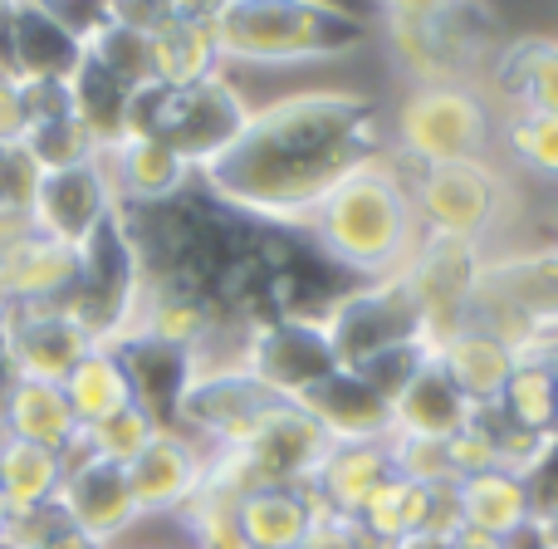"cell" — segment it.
<instances>
[{
	"label": "cell",
	"instance_id": "obj_1",
	"mask_svg": "<svg viewBox=\"0 0 558 549\" xmlns=\"http://www.w3.org/2000/svg\"><path fill=\"white\" fill-rule=\"evenodd\" d=\"M373 157H383L373 98L353 88H299L251 114L241 138L196 172V187L260 226H304L308 212Z\"/></svg>",
	"mask_w": 558,
	"mask_h": 549
},
{
	"label": "cell",
	"instance_id": "obj_2",
	"mask_svg": "<svg viewBox=\"0 0 558 549\" xmlns=\"http://www.w3.org/2000/svg\"><path fill=\"white\" fill-rule=\"evenodd\" d=\"M299 231H308V241L318 246L324 261H333L348 275H363L367 285L402 279L416 246H422L412 187L397 172V163H387V153L363 163L357 172H348L308 212V222Z\"/></svg>",
	"mask_w": 558,
	"mask_h": 549
},
{
	"label": "cell",
	"instance_id": "obj_3",
	"mask_svg": "<svg viewBox=\"0 0 558 549\" xmlns=\"http://www.w3.org/2000/svg\"><path fill=\"white\" fill-rule=\"evenodd\" d=\"M211 29L221 64L235 69L324 64L367 39V20L343 0H231Z\"/></svg>",
	"mask_w": 558,
	"mask_h": 549
},
{
	"label": "cell",
	"instance_id": "obj_4",
	"mask_svg": "<svg viewBox=\"0 0 558 549\" xmlns=\"http://www.w3.org/2000/svg\"><path fill=\"white\" fill-rule=\"evenodd\" d=\"M245 123H251V114H245L241 94L216 74V79L182 84V88H172V84L137 88L133 104H128L123 133L157 138V143H167L177 157H186L202 172L206 163H216L241 138Z\"/></svg>",
	"mask_w": 558,
	"mask_h": 549
},
{
	"label": "cell",
	"instance_id": "obj_5",
	"mask_svg": "<svg viewBox=\"0 0 558 549\" xmlns=\"http://www.w3.org/2000/svg\"><path fill=\"white\" fill-rule=\"evenodd\" d=\"M495 118L471 84H416L392 114L397 157L412 167L471 163L490 153Z\"/></svg>",
	"mask_w": 558,
	"mask_h": 549
},
{
	"label": "cell",
	"instance_id": "obj_6",
	"mask_svg": "<svg viewBox=\"0 0 558 549\" xmlns=\"http://www.w3.org/2000/svg\"><path fill=\"white\" fill-rule=\"evenodd\" d=\"M407 187H412L422 236H451V241L485 246V236L500 226L505 206H510V187H505L500 167L490 157L412 167Z\"/></svg>",
	"mask_w": 558,
	"mask_h": 549
},
{
	"label": "cell",
	"instance_id": "obj_7",
	"mask_svg": "<svg viewBox=\"0 0 558 549\" xmlns=\"http://www.w3.org/2000/svg\"><path fill=\"white\" fill-rule=\"evenodd\" d=\"M318 324H324L338 368H367L383 354L426 344V314L407 279H377V285L333 299V309Z\"/></svg>",
	"mask_w": 558,
	"mask_h": 549
},
{
	"label": "cell",
	"instance_id": "obj_8",
	"mask_svg": "<svg viewBox=\"0 0 558 549\" xmlns=\"http://www.w3.org/2000/svg\"><path fill=\"white\" fill-rule=\"evenodd\" d=\"M0 338H5L10 373L35 383H64L78 358L94 348V334L69 305H5Z\"/></svg>",
	"mask_w": 558,
	"mask_h": 549
},
{
	"label": "cell",
	"instance_id": "obj_9",
	"mask_svg": "<svg viewBox=\"0 0 558 549\" xmlns=\"http://www.w3.org/2000/svg\"><path fill=\"white\" fill-rule=\"evenodd\" d=\"M118 202L113 187H108L98 157L74 167H49L35 182V202H29V226L45 236H54L59 246H74L84 251L108 222H113Z\"/></svg>",
	"mask_w": 558,
	"mask_h": 549
},
{
	"label": "cell",
	"instance_id": "obj_10",
	"mask_svg": "<svg viewBox=\"0 0 558 549\" xmlns=\"http://www.w3.org/2000/svg\"><path fill=\"white\" fill-rule=\"evenodd\" d=\"M54 505H59V515L84 535V540H94L104 549L137 521V501H133V486H128V466L98 462V456L84 452V442H74L64 452V486H59Z\"/></svg>",
	"mask_w": 558,
	"mask_h": 549
},
{
	"label": "cell",
	"instance_id": "obj_11",
	"mask_svg": "<svg viewBox=\"0 0 558 549\" xmlns=\"http://www.w3.org/2000/svg\"><path fill=\"white\" fill-rule=\"evenodd\" d=\"M338 368L328 334L318 319H260L251 338V373L270 387L275 397L294 403L299 393L328 378Z\"/></svg>",
	"mask_w": 558,
	"mask_h": 549
},
{
	"label": "cell",
	"instance_id": "obj_12",
	"mask_svg": "<svg viewBox=\"0 0 558 549\" xmlns=\"http://www.w3.org/2000/svg\"><path fill=\"white\" fill-rule=\"evenodd\" d=\"M98 167H104L108 187H113L118 206H162L177 202L196 187V167L186 157H177L167 143L143 133H123L113 143L98 147Z\"/></svg>",
	"mask_w": 558,
	"mask_h": 549
},
{
	"label": "cell",
	"instance_id": "obj_13",
	"mask_svg": "<svg viewBox=\"0 0 558 549\" xmlns=\"http://www.w3.org/2000/svg\"><path fill=\"white\" fill-rule=\"evenodd\" d=\"M84 279V255L25 226L0 246V299L5 305H64Z\"/></svg>",
	"mask_w": 558,
	"mask_h": 549
},
{
	"label": "cell",
	"instance_id": "obj_14",
	"mask_svg": "<svg viewBox=\"0 0 558 549\" xmlns=\"http://www.w3.org/2000/svg\"><path fill=\"white\" fill-rule=\"evenodd\" d=\"M206 466H211V452H206L196 437L177 432V427H162L153 437L143 456L128 466V486H133V501L143 515H162V511H186L192 496L202 491Z\"/></svg>",
	"mask_w": 558,
	"mask_h": 549
},
{
	"label": "cell",
	"instance_id": "obj_15",
	"mask_svg": "<svg viewBox=\"0 0 558 549\" xmlns=\"http://www.w3.org/2000/svg\"><path fill=\"white\" fill-rule=\"evenodd\" d=\"M294 407H304L324 427L328 442H373V437L392 432L387 397L363 373H353V368H333L328 378H318L308 393L294 397Z\"/></svg>",
	"mask_w": 558,
	"mask_h": 549
},
{
	"label": "cell",
	"instance_id": "obj_16",
	"mask_svg": "<svg viewBox=\"0 0 558 549\" xmlns=\"http://www.w3.org/2000/svg\"><path fill=\"white\" fill-rule=\"evenodd\" d=\"M432 358L451 373V383L461 387L475 407H495L500 393H505V383H510L514 358L520 354H514L495 329H485L481 319H465V324H456L451 334L436 338Z\"/></svg>",
	"mask_w": 558,
	"mask_h": 549
},
{
	"label": "cell",
	"instance_id": "obj_17",
	"mask_svg": "<svg viewBox=\"0 0 558 549\" xmlns=\"http://www.w3.org/2000/svg\"><path fill=\"white\" fill-rule=\"evenodd\" d=\"M387 407H392V432L436 437V442H451L475 417V403L451 383V373H446L436 358H426V363L397 387V397Z\"/></svg>",
	"mask_w": 558,
	"mask_h": 549
},
{
	"label": "cell",
	"instance_id": "obj_18",
	"mask_svg": "<svg viewBox=\"0 0 558 549\" xmlns=\"http://www.w3.org/2000/svg\"><path fill=\"white\" fill-rule=\"evenodd\" d=\"M387 476H392L387 437H373V442H328L308 491H314L333 515H348V521H353V515L363 511V501L387 481Z\"/></svg>",
	"mask_w": 558,
	"mask_h": 549
},
{
	"label": "cell",
	"instance_id": "obj_19",
	"mask_svg": "<svg viewBox=\"0 0 558 549\" xmlns=\"http://www.w3.org/2000/svg\"><path fill=\"white\" fill-rule=\"evenodd\" d=\"M245 549H304L314 535V496L308 486H255L235 501Z\"/></svg>",
	"mask_w": 558,
	"mask_h": 549
},
{
	"label": "cell",
	"instance_id": "obj_20",
	"mask_svg": "<svg viewBox=\"0 0 558 549\" xmlns=\"http://www.w3.org/2000/svg\"><path fill=\"white\" fill-rule=\"evenodd\" d=\"M505 114H558V39L530 35L505 45L495 64Z\"/></svg>",
	"mask_w": 558,
	"mask_h": 549
},
{
	"label": "cell",
	"instance_id": "obj_21",
	"mask_svg": "<svg viewBox=\"0 0 558 549\" xmlns=\"http://www.w3.org/2000/svg\"><path fill=\"white\" fill-rule=\"evenodd\" d=\"M5 432L20 442L49 446V452L64 456L78 442V417L69 407L64 387L59 383H35V378H15L10 373V393H5Z\"/></svg>",
	"mask_w": 558,
	"mask_h": 549
},
{
	"label": "cell",
	"instance_id": "obj_22",
	"mask_svg": "<svg viewBox=\"0 0 558 549\" xmlns=\"http://www.w3.org/2000/svg\"><path fill=\"white\" fill-rule=\"evenodd\" d=\"M456 511H461L465 530L495 535V540H510L524 525H534L530 491H524V481L514 472H505V466L461 476V481H456Z\"/></svg>",
	"mask_w": 558,
	"mask_h": 549
},
{
	"label": "cell",
	"instance_id": "obj_23",
	"mask_svg": "<svg viewBox=\"0 0 558 549\" xmlns=\"http://www.w3.org/2000/svg\"><path fill=\"white\" fill-rule=\"evenodd\" d=\"M432 515H436V491L432 486H416L407 476H387L373 496L363 501V511L353 515V525L363 530V540L373 549H397L412 535L432 530Z\"/></svg>",
	"mask_w": 558,
	"mask_h": 549
},
{
	"label": "cell",
	"instance_id": "obj_24",
	"mask_svg": "<svg viewBox=\"0 0 558 549\" xmlns=\"http://www.w3.org/2000/svg\"><path fill=\"white\" fill-rule=\"evenodd\" d=\"M59 387H64L78 427H98V422H108L113 413H123V407L137 403L133 378H128V363H123V354H118L113 344H94Z\"/></svg>",
	"mask_w": 558,
	"mask_h": 549
},
{
	"label": "cell",
	"instance_id": "obj_25",
	"mask_svg": "<svg viewBox=\"0 0 558 549\" xmlns=\"http://www.w3.org/2000/svg\"><path fill=\"white\" fill-rule=\"evenodd\" d=\"M147 49H153V84H202V79L221 74V45H216L211 25L167 15L157 29H147Z\"/></svg>",
	"mask_w": 558,
	"mask_h": 549
},
{
	"label": "cell",
	"instance_id": "obj_26",
	"mask_svg": "<svg viewBox=\"0 0 558 549\" xmlns=\"http://www.w3.org/2000/svg\"><path fill=\"white\" fill-rule=\"evenodd\" d=\"M59 486H64V456L0 432V496H5L10 511L15 515L45 511V505H54Z\"/></svg>",
	"mask_w": 558,
	"mask_h": 549
},
{
	"label": "cell",
	"instance_id": "obj_27",
	"mask_svg": "<svg viewBox=\"0 0 558 549\" xmlns=\"http://www.w3.org/2000/svg\"><path fill=\"white\" fill-rule=\"evenodd\" d=\"M162 432V422H157L153 413H143V407H123V413H113L108 422L98 427H84V452L98 456V462H113V466H133L137 456L153 446V437Z\"/></svg>",
	"mask_w": 558,
	"mask_h": 549
},
{
	"label": "cell",
	"instance_id": "obj_28",
	"mask_svg": "<svg viewBox=\"0 0 558 549\" xmlns=\"http://www.w3.org/2000/svg\"><path fill=\"white\" fill-rule=\"evenodd\" d=\"M505 147L524 172L558 182V114H505Z\"/></svg>",
	"mask_w": 558,
	"mask_h": 549
},
{
	"label": "cell",
	"instance_id": "obj_29",
	"mask_svg": "<svg viewBox=\"0 0 558 549\" xmlns=\"http://www.w3.org/2000/svg\"><path fill=\"white\" fill-rule=\"evenodd\" d=\"M387 452H392V472L407 476V481L432 486V491H441V486H456L451 452H446V442H436V437L387 432Z\"/></svg>",
	"mask_w": 558,
	"mask_h": 549
},
{
	"label": "cell",
	"instance_id": "obj_30",
	"mask_svg": "<svg viewBox=\"0 0 558 549\" xmlns=\"http://www.w3.org/2000/svg\"><path fill=\"white\" fill-rule=\"evenodd\" d=\"M39 163L25 143H0V216H29Z\"/></svg>",
	"mask_w": 558,
	"mask_h": 549
},
{
	"label": "cell",
	"instance_id": "obj_31",
	"mask_svg": "<svg viewBox=\"0 0 558 549\" xmlns=\"http://www.w3.org/2000/svg\"><path fill=\"white\" fill-rule=\"evenodd\" d=\"M25 123H29L25 84L0 69V143H20V138H25Z\"/></svg>",
	"mask_w": 558,
	"mask_h": 549
},
{
	"label": "cell",
	"instance_id": "obj_32",
	"mask_svg": "<svg viewBox=\"0 0 558 549\" xmlns=\"http://www.w3.org/2000/svg\"><path fill=\"white\" fill-rule=\"evenodd\" d=\"M387 20H446L465 5V0H377Z\"/></svg>",
	"mask_w": 558,
	"mask_h": 549
},
{
	"label": "cell",
	"instance_id": "obj_33",
	"mask_svg": "<svg viewBox=\"0 0 558 549\" xmlns=\"http://www.w3.org/2000/svg\"><path fill=\"white\" fill-rule=\"evenodd\" d=\"M226 5H231V0H167V10H172L177 20H196V25H216Z\"/></svg>",
	"mask_w": 558,
	"mask_h": 549
},
{
	"label": "cell",
	"instance_id": "obj_34",
	"mask_svg": "<svg viewBox=\"0 0 558 549\" xmlns=\"http://www.w3.org/2000/svg\"><path fill=\"white\" fill-rule=\"evenodd\" d=\"M446 549H505V540H495V535H481V530H456L451 540H446Z\"/></svg>",
	"mask_w": 558,
	"mask_h": 549
},
{
	"label": "cell",
	"instance_id": "obj_35",
	"mask_svg": "<svg viewBox=\"0 0 558 549\" xmlns=\"http://www.w3.org/2000/svg\"><path fill=\"white\" fill-rule=\"evenodd\" d=\"M505 549H549V540H544L539 525H524L520 535H510V540H505Z\"/></svg>",
	"mask_w": 558,
	"mask_h": 549
},
{
	"label": "cell",
	"instance_id": "obj_36",
	"mask_svg": "<svg viewBox=\"0 0 558 549\" xmlns=\"http://www.w3.org/2000/svg\"><path fill=\"white\" fill-rule=\"evenodd\" d=\"M10 525H15V511L5 505V496H0V545L10 540Z\"/></svg>",
	"mask_w": 558,
	"mask_h": 549
},
{
	"label": "cell",
	"instance_id": "obj_37",
	"mask_svg": "<svg viewBox=\"0 0 558 549\" xmlns=\"http://www.w3.org/2000/svg\"><path fill=\"white\" fill-rule=\"evenodd\" d=\"M534 525L544 530V540H549V549H558V511L549 515V521H534Z\"/></svg>",
	"mask_w": 558,
	"mask_h": 549
},
{
	"label": "cell",
	"instance_id": "obj_38",
	"mask_svg": "<svg viewBox=\"0 0 558 549\" xmlns=\"http://www.w3.org/2000/svg\"><path fill=\"white\" fill-rule=\"evenodd\" d=\"M39 5H45V0H39Z\"/></svg>",
	"mask_w": 558,
	"mask_h": 549
}]
</instances>
